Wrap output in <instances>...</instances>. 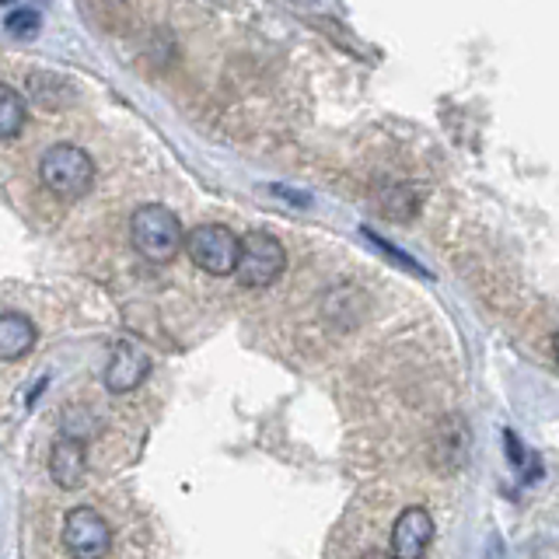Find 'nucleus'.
<instances>
[{"instance_id": "obj_1", "label": "nucleus", "mask_w": 559, "mask_h": 559, "mask_svg": "<svg viewBox=\"0 0 559 559\" xmlns=\"http://www.w3.org/2000/svg\"><path fill=\"white\" fill-rule=\"evenodd\" d=\"M130 241L147 262H171L182 252V221L165 203H144L130 221Z\"/></svg>"}, {"instance_id": "obj_2", "label": "nucleus", "mask_w": 559, "mask_h": 559, "mask_svg": "<svg viewBox=\"0 0 559 559\" xmlns=\"http://www.w3.org/2000/svg\"><path fill=\"white\" fill-rule=\"evenodd\" d=\"M43 186L57 192L60 200H81L95 182V162L92 154L78 144H57L43 154L39 162Z\"/></svg>"}, {"instance_id": "obj_3", "label": "nucleus", "mask_w": 559, "mask_h": 559, "mask_svg": "<svg viewBox=\"0 0 559 559\" xmlns=\"http://www.w3.org/2000/svg\"><path fill=\"white\" fill-rule=\"evenodd\" d=\"M284 266H287L284 241L273 238L270 231H249L245 238H238L235 276L245 287H270L273 280L284 273Z\"/></svg>"}, {"instance_id": "obj_4", "label": "nucleus", "mask_w": 559, "mask_h": 559, "mask_svg": "<svg viewBox=\"0 0 559 559\" xmlns=\"http://www.w3.org/2000/svg\"><path fill=\"white\" fill-rule=\"evenodd\" d=\"M182 249L210 276H231L238 266V235L224 224H200L186 235Z\"/></svg>"}, {"instance_id": "obj_5", "label": "nucleus", "mask_w": 559, "mask_h": 559, "mask_svg": "<svg viewBox=\"0 0 559 559\" xmlns=\"http://www.w3.org/2000/svg\"><path fill=\"white\" fill-rule=\"evenodd\" d=\"M63 546L74 559H102L112 549V528L95 507H74L63 521Z\"/></svg>"}, {"instance_id": "obj_6", "label": "nucleus", "mask_w": 559, "mask_h": 559, "mask_svg": "<svg viewBox=\"0 0 559 559\" xmlns=\"http://www.w3.org/2000/svg\"><path fill=\"white\" fill-rule=\"evenodd\" d=\"M433 542V518L424 507H406L392 528V559H424Z\"/></svg>"}, {"instance_id": "obj_7", "label": "nucleus", "mask_w": 559, "mask_h": 559, "mask_svg": "<svg viewBox=\"0 0 559 559\" xmlns=\"http://www.w3.org/2000/svg\"><path fill=\"white\" fill-rule=\"evenodd\" d=\"M147 371H151L147 357L140 354L133 343H119L109 367H105V389L116 392V395H127L147 378Z\"/></svg>"}, {"instance_id": "obj_8", "label": "nucleus", "mask_w": 559, "mask_h": 559, "mask_svg": "<svg viewBox=\"0 0 559 559\" xmlns=\"http://www.w3.org/2000/svg\"><path fill=\"white\" fill-rule=\"evenodd\" d=\"M49 472H52V483L63 486V489H78L87 479V451L78 437H60L57 444L49 451Z\"/></svg>"}, {"instance_id": "obj_9", "label": "nucleus", "mask_w": 559, "mask_h": 559, "mask_svg": "<svg viewBox=\"0 0 559 559\" xmlns=\"http://www.w3.org/2000/svg\"><path fill=\"white\" fill-rule=\"evenodd\" d=\"M35 336H39V329L28 314L0 311V360H22L35 346Z\"/></svg>"}, {"instance_id": "obj_10", "label": "nucleus", "mask_w": 559, "mask_h": 559, "mask_svg": "<svg viewBox=\"0 0 559 559\" xmlns=\"http://www.w3.org/2000/svg\"><path fill=\"white\" fill-rule=\"evenodd\" d=\"M25 119H28L25 98L17 95L11 84H0V140H11L22 133Z\"/></svg>"}, {"instance_id": "obj_11", "label": "nucleus", "mask_w": 559, "mask_h": 559, "mask_svg": "<svg viewBox=\"0 0 559 559\" xmlns=\"http://www.w3.org/2000/svg\"><path fill=\"white\" fill-rule=\"evenodd\" d=\"M4 28L14 35V39H28V35L39 32V11H35V8H14L4 17Z\"/></svg>"}, {"instance_id": "obj_12", "label": "nucleus", "mask_w": 559, "mask_h": 559, "mask_svg": "<svg viewBox=\"0 0 559 559\" xmlns=\"http://www.w3.org/2000/svg\"><path fill=\"white\" fill-rule=\"evenodd\" d=\"M507 451H511V459L514 462H524V451H521V441L514 433H507Z\"/></svg>"}, {"instance_id": "obj_13", "label": "nucleus", "mask_w": 559, "mask_h": 559, "mask_svg": "<svg viewBox=\"0 0 559 559\" xmlns=\"http://www.w3.org/2000/svg\"><path fill=\"white\" fill-rule=\"evenodd\" d=\"M364 559H392V556L389 552H367Z\"/></svg>"}]
</instances>
